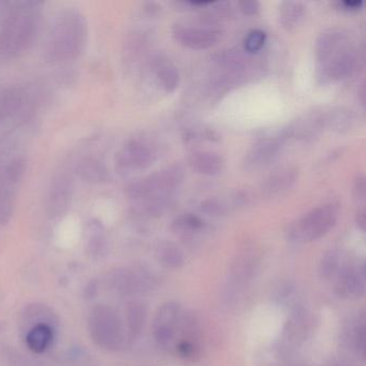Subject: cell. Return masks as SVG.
Returning a JSON list of instances; mask_svg holds the SVG:
<instances>
[{"instance_id": "9a60e30c", "label": "cell", "mask_w": 366, "mask_h": 366, "mask_svg": "<svg viewBox=\"0 0 366 366\" xmlns=\"http://www.w3.org/2000/svg\"><path fill=\"white\" fill-rule=\"evenodd\" d=\"M307 312L302 307L295 308L287 322L283 334L282 348L285 351H291L299 346L304 340L307 331Z\"/></svg>"}, {"instance_id": "52a82bcc", "label": "cell", "mask_w": 366, "mask_h": 366, "mask_svg": "<svg viewBox=\"0 0 366 366\" xmlns=\"http://www.w3.org/2000/svg\"><path fill=\"white\" fill-rule=\"evenodd\" d=\"M172 35L185 48L200 51L214 46L218 42L220 31L210 22L178 23L172 29Z\"/></svg>"}, {"instance_id": "9c48e42d", "label": "cell", "mask_w": 366, "mask_h": 366, "mask_svg": "<svg viewBox=\"0 0 366 366\" xmlns=\"http://www.w3.org/2000/svg\"><path fill=\"white\" fill-rule=\"evenodd\" d=\"M155 148L148 142L131 140L116 155V167L123 173L143 171L156 161Z\"/></svg>"}, {"instance_id": "1f68e13d", "label": "cell", "mask_w": 366, "mask_h": 366, "mask_svg": "<svg viewBox=\"0 0 366 366\" xmlns=\"http://www.w3.org/2000/svg\"><path fill=\"white\" fill-rule=\"evenodd\" d=\"M267 41V34L260 29L250 31L244 40V48L248 53H257L263 48Z\"/></svg>"}, {"instance_id": "836d02e7", "label": "cell", "mask_w": 366, "mask_h": 366, "mask_svg": "<svg viewBox=\"0 0 366 366\" xmlns=\"http://www.w3.org/2000/svg\"><path fill=\"white\" fill-rule=\"evenodd\" d=\"M240 11L245 16H257L260 11V4L257 0H243L240 4Z\"/></svg>"}, {"instance_id": "8d00e7d4", "label": "cell", "mask_w": 366, "mask_h": 366, "mask_svg": "<svg viewBox=\"0 0 366 366\" xmlns=\"http://www.w3.org/2000/svg\"><path fill=\"white\" fill-rule=\"evenodd\" d=\"M355 223H357V227L362 231H365L366 228V215L365 208H362L357 210V216H355Z\"/></svg>"}, {"instance_id": "3957f363", "label": "cell", "mask_w": 366, "mask_h": 366, "mask_svg": "<svg viewBox=\"0 0 366 366\" xmlns=\"http://www.w3.org/2000/svg\"><path fill=\"white\" fill-rule=\"evenodd\" d=\"M317 78L323 84L350 76L357 63V53L346 31L327 29L316 41Z\"/></svg>"}, {"instance_id": "f1b7e54d", "label": "cell", "mask_w": 366, "mask_h": 366, "mask_svg": "<svg viewBox=\"0 0 366 366\" xmlns=\"http://www.w3.org/2000/svg\"><path fill=\"white\" fill-rule=\"evenodd\" d=\"M203 221L193 214H183L172 223V229L176 233L190 234L203 228Z\"/></svg>"}, {"instance_id": "7c38bea8", "label": "cell", "mask_w": 366, "mask_h": 366, "mask_svg": "<svg viewBox=\"0 0 366 366\" xmlns=\"http://www.w3.org/2000/svg\"><path fill=\"white\" fill-rule=\"evenodd\" d=\"M325 116L320 111H312L301 115L284 129L282 135L285 139L298 141H312L325 131Z\"/></svg>"}, {"instance_id": "7402d4cb", "label": "cell", "mask_w": 366, "mask_h": 366, "mask_svg": "<svg viewBox=\"0 0 366 366\" xmlns=\"http://www.w3.org/2000/svg\"><path fill=\"white\" fill-rule=\"evenodd\" d=\"M54 337L52 323H39L26 331V344L34 352L41 353L51 346Z\"/></svg>"}, {"instance_id": "ac0fdd59", "label": "cell", "mask_w": 366, "mask_h": 366, "mask_svg": "<svg viewBox=\"0 0 366 366\" xmlns=\"http://www.w3.org/2000/svg\"><path fill=\"white\" fill-rule=\"evenodd\" d=\"M25 93L18 87L0 88V121L16 116L25 104Z\"/></svg>"}, {"instance_id": "8fae6325", "label": "cell", "mask_w": 366, "mask_h": 366, "mask_svg": "<svg viewBox=\"0 0 366 366\" xmlns=\"http://www.w3.org/2000/svg\"><path fill=\"white\" fill-rule=\"evenodd\" d=\"M73 189L72 178L66 174H61L52 181L46 197V212L51 218H61L68 212L71 205Z\"/></svg>"}, {"instance_id": "30bf717a", "label": "cell", "mask_w": 366, "mask_h": 366, "mask_svg": "<svg viewBox=\"0 0 366 366\" xmlns=\"http://www.w3.org/2000/svg\"><path fill=\"white\" fill-rule=\"evenodd\" d=\"M284 140L283 135L259 140L244 157V161H243L244 169L248 171H257L267 167L272 161H275L276 157L280 154Z\"/></svg>"}, {"instance_id": "5b68a950", "label": "cell", "mask_w": 366, "mask_h": 366, "mask_svg": "<svg viewBox=\"0 0 366 366\" xmlns=\"http://www.w3.org/2000/svg\"><path fill=\"white\" fill-rule=\"evenodd\" d=\"M87 327L93 340L100 348L118 351L126 342V330L116 310L108 305H98L89 312Z\"/></svg>"}, {"instance_id": "4316f807", "label": "cell", "mask_w": 366, "mask_h": 366, "mask_svg": "<svg viewBox=\"0 0 366 366\" xmlns=\"http://www.w3.org/2000/svg\"><path fill=\"white\" fill-rule=\"evenodd\" d=\"M364 321L365 320H364L363 317L357 318V320L349 327L348 332L346 334L347 344L362 357L365 355L366 334Z\"/></svg>"}, {"instance_id": "4dcf8cb0", "label": "cell", "mask_w": 366, "mask_h": 366, "mask_svg": "<svg viewBox=\"0 0 366 366\" xmlns=\"http://www.w3.org/2000/svg\"><path fill=\"white\" fill-rule=\"evenodd\" d=\"M229 204L227 201L218 198H210L201 203V210L210 216H223L229 210Z\"/></svg>"}, {"instance_id": "e0dca14e", "label": "cell", "mask_w": 366, "mask_h": 366, "mask_svg": "<svg viewBox=\"0 0 366 366\" xmlns=\"http://www.w3.org/2000/svg\"><path fill=\"white\" fill-rule=\"evenodd\" d=\"M188 165L195 173L202 176H218L225 169V159L215 152L199 151L188 157Z\"/></svg>"}, {"instance_id": "44dd1931", "label": "cell", "mask_w": 366, "mask_h": 366, "mask_svg": "<svg viewBox=\"0 0 366 366\" xmlns=\"http://www.w3.org/2000/svg\"><path fill=\"white\" fill-rule=\"evenodd\" d=\"M306 8L303 3L300 1H284L280 4L278 10V20L283 29L286 31H293L303 22L305 18Z\"/></svg>"}, {"instance_id": "484cf974", "label": "cell", "mask_w": 366, "mask_h": 366, "mask_svg": "<svg viewBox=\"0 0 366 366\" xmlns=\"http://www.w3.org/2000/svg\"><path fill=\"white\" fill-rule=\"evenodd\" d=\"M342 256L338 250L325 253L319 263V275L322 280H331L335 278L344 268Z\"/></svg>"}, {"instance_id": "e575fe53", "label": "cell", "mask_w": 366, "mask_h": 366, "mask_svg": "<svg viewBox=\"0 0 366 366\" xmlns=\"http://www.w3.org/2000/svg\"><path fill=\"white\" fill-rule=\"evenodd\" d=\"M176 348L178 355H182V357H189L195 355V345L191 340H186V338L178 342Z\"/></svg>"}, {"instance_id": "cb8c5ba5", "label": "cell", "mask_w": 366, "mask_h": 366, "mask_svg": "<svg viewBox=\"0 0 366 366\" xmlns=\"http://www.w3.org/2000/svg\"><path fill=\"white\" fill-rule=\"evenodd\" d=\"M325 128L338 133H348L355 125V117L348 108H335L323 112Z\"/></svg>"}, {"instance_id": "ba28073f", "label": "cell", "mask_w": 366, "mask_h": 366, "mask_svg": "<svg viewBox=\"0 0 366 366\" xmlns=\"http://www.w3.org/2000/svg\"><path fill=\"white\" fill-rule=\"evenodd\" d=\"M180 304L167 302L157 310L153 323L155 342L161 348L169 349L176 342V331L183 322Z\"/></svg>"}, {"instance_id": "277c9868", "label": "cell", "mask_w": 366, "mask_h": 366, "mask_svg": "<svg viewBox=\"0 0 366 366\" xmlns=\"http://www.w3.org/2000/svg\"><path fill=\"white\" fill-rule=\"evenodd\" d=\"M184 178L182 166L171 165L148 178L131 183L126 188V195L136 206L155 200L171 199Z\"/></svg>"}, {"instance_id": "7a4b0ae2", "label": "cell", "mask_w": 366, "mask_h": 366, "mask_svg": "<svg viewBox=\"0 0 366 366\" xmlns=\"http://www.w3.org/2000/svg\"><path fill=\"white\" fill-rule=\"evenodd\" d=\"M88 38V23L82 12L66 9L57 14L44 44V59L53 65L80 57Z\"/></svg>"}, {"instance_id": "8992f818", "label": "cell", "mask_w": 366, "mask_h": 366, "mask_svg": "<svg viewBox=\"0 0 366 366\" xmlns=\"http://www.w3.org/2000/svg\"><path fill=\"white\" fill-rule=\"evenodd\" d=\"M338 213L340 210L335 203L318 206L291 223L287 235L291 242L300 244L319 240L333 229L337 223Z\"/></svg>"}, {"instance_id": "6da1fadb", "label": "cell", "mask_w": 366, "mask_h": 366, "mask_svg": "<svg viewBox=\"0 0 366 366\" xmlns=\"http://www.w3.org/2000/svg\"><path fill=\"white\" fill-rule=\"evenodd\" d=\"M41 3L10 4L0 23V57L16 59L33 46L41 23Z\"/></svg>"}, {"instance_id": "603a6c76", "label": "cell", "mask_w": 366, "mask_h": 366, "mask_svg": "<svg viewBox=\"0 0 366 366\" xmlns=\"http://www.w3.org/2000/svg\"><path fill=\"white\" fill-rule=\"evenodd\" d=\"M155 78L165 93H172L180 85L181 76L178 68L167 61H157L154 63Z\"/></svg>"}, {"instance_id": "d4e9b609", "label": "cell", "mask_w": 366, "mask_h": 366, "mask_svg": "<svg viewBox=\"0 0 366 366\" xmlns=\"http://www.w3.org/2000/svg\"><path fill=\"white\" fill-rule=\"evenodd\" d=\"M157 260L168 269H180L185 263L184 254L176 244L170 240H161L155 248Z\"/></svg>"}, {"instance_id": "d6986e66", "label": "cell", "mask_w": 366, "mask_h": 366, "mask_svg": "<svg viewBox=\"0 0 366 366\" xmlns=\"http://www.w3.org/2000/svg\"><path fill=\"white\" fill-rule=\"evenodd\" d=\"M76 173L84 182L91 184H103L110 180L108 168L99 159L93 157L81 161L76 167Z\"/></svg>"}, {"instance_id": "ffe728a7", "label": "cell", "mask_w": 366, "mask_h": 366, "mask_svg": "<svg viewBox=\"0 0 366 366\" xmlns=\"http://www.w3.org/2000/svg\"><path fill=\"white\" fill-rule=\"evenodd\" d=\"M16 187L18 184L0 176V225L11 220L16 208Z\"/></svg>"}, {"instance_id": "d590c367", "label": "cell", "mask_w": 366, "mask_h": 366, "mask_svg": "<svg viewBox=\"0 0 366 366\" xmlns=\"http://www.w3.org/2000/svg\"><path fill=\"white\" fill-rule=\"evenodd\" d=\"M362 6H363V1H361V0H353V1H350V0H345V1H340V3H338V7L342 8V10H345V11L348 12L357 11V10L361 9Z\"/></svg>"}, {"instance_id": "f546056e", "label": "cell", "mask_w": 366, "mask_h": 366, "mask_svg": "<svg viewBox=\"0 0 366 366\" xmlns=\"http://www.w3.org/2000/svg\"><path fill=\"white\" fill-rule=\"evenodd\" d=\"M26 171V161L24 158H16L8 163L1 176L10 182L18 184L22 181Z\"/></svg>"}, {"instance_id": "2e32d148", "label": "cell", "mask_w": 366, "mask_h": 366, "mask_svg": "<svg viewBox=\"0 0 366 366\" xmlns=\"http://www.w3.org/2000/svg\"><path fill=\"white\" fill-rule=\"evenodd\" d=\"M299 178L295 168H283L269 176L261 186L263 197L274 198L290 190Z\"/></svg>"}, {"instance_id": "5bb4252c", "label": "cell", "mask_w": 366, "mask_h": 366, "mask_svg": "<svg viewBox=\"0 0 366 366\" xmlns=\"http://www.w3.org/2000/svg\"><path fill=\"white\" fill-rule=\"evenodd\" d=\"M115 288L123 293H141L150 290L154 285V278L144 270H121L113 278Z\"/></svg>"}, {"instance_id": "83f0119b", "label": "cell", "mask_w": 366, "mask_h": 366, "mask_svg": "<svg viewBox=\"0 0 366 366\" xmlns=\"http://www.w3.org/2000/svg\"><path fill=\"white\" fill-rule=\"evenodd\" d=\"M146 319V306L140 303H133L129 306L127 314V325H128V334L133 338L137 337L143 329Z\"/></svg>"}, {"instance_id": "74e56055", "label": "cell", "mask_w": 366, "mask_h": 366, "mask_svg": "<svg viewBox=\"0 0 366 366\" xmlns=\"http://www.w3.org/2000/svg\"><path fill=\"white\" fill-rule=\"evenodd\" d=\"M338 366H348V365H338Z\"/></svg>"}, {"instance_id": "4fadbf2b", "label": "cell", "mask_w": 366, "mask_h": 366, "mask_svg": "<svg viewBox=\"0 0 366 366\" xmlns=\"http://www.w3.org/2000/svg\"><path fill=\"white\" fill-rule=\"evenodd\" d=\"M365 293L364 265H345L335 280V293L342 299H355Z\"/></svg>"}, {"instance_id": "d6a6232c", "label": "cell", "mask_w": 366, "mask_h": 366, "mask_svg": "<svg viewBox=\"0 0 366 366\" xmlns=\"http://www.w3.org/2000/svg\"><path fill=\"white\" fill-rule=\"evenodd\" d=\"M353 197L359 202L365 201L366 197V183L365 176L363 174H357L353 181L352 185Z\"/></svg>"}]
</instances>
